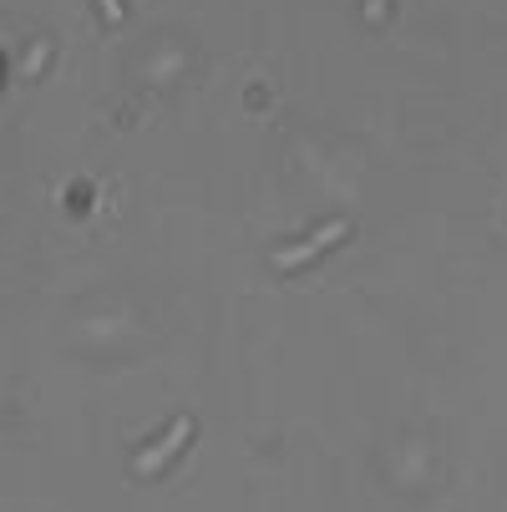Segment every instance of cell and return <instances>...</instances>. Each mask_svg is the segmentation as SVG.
Returning <instances> with one entry per match:
<instances>
[{
    "mask_svg": "<svg viewBox=\"0 0 507 512\" xmlns=\"http://www.w3.org/2000/svg\"><path fill=\"white\" fill-rule=\"evenodd\" d=\"M350 234V224H345V218H335V224H325L320 234H310L300 249H279V269H300V264H310L315 254H325L330 244H340Z\"/></svg>",
    "mask_w": 507,
    "mask_h": 512,
    "instance_id": "6da1fadb",
    "label": "cell"
},
{
    "mask_svg": "<svg viewBox=\"0 0 507 512\" xmlns=\"http://www.w3.org/2000/svg\"><path fill=\"white\" fill-rule=\"evenodd\" d=\"M188 436H193V421H188V416H178V421H173V431L163 436V442H158V447H148V452L137 457V467H142V472H158V467H163L183 442H188Z\"/></svg>",
    "mask_w": 507,
    "mask_h": 512,
    "instance_id": "7a4b0ae2",
    "label": "cell"
},
{
    "mask_svg": "<svg viewBox=\"0 0 507 512\" xmlns=\"http://www.w3.org/2000/svg\"><path fill=\"white\" fill-rule=\"evenodd\" d=\"M102 11H107V21H122V6H117V0H102Z\"/></svg>",
    "mask_w": 507,
    "mask_h": 512,
    "instance_id": "3957f363",
    "label": "cell"
}]
</instances>
